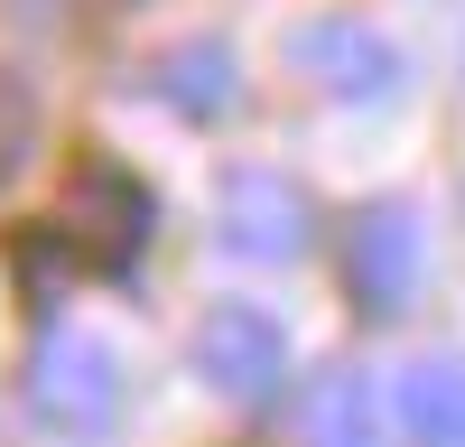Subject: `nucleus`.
<instances>
[{
	"label": "nucleus",
	"mask_w": 465,
	"mask_h": 447,
	"mask_svg": "<svg viewBox=\"0 0 465 447\" xmlns=\"http://www.w3.org/2000/svg\"><path fill=\"white\" fill-rule=\"evenodd\" d=\"M28 410H37V429L94 447V438L122 429L131 372H122L112 345H94V335H37V345H28Z\"/></svg>",
	"instance_id": "1"
},
{
	"label": "nucleus",
	"mask_w": 465,
	"mask_h": 447,
	"mask_svg": "<svg viewBox=\"0 0 465 447\" xmlns=\"http://www.w3.org/2000/svg\"><path fill=\"white\" fill-rule=\"evenodd\" d=\"M335 271H344V298H354L372 326L410 317L419 271H429V233H419V205H401V196L354 205V214H344V243H335Z\"/></svg>",
	"instance_id": "2"
},
{
	"label": "nucleus",
	"mask_w": 465,
	"mask_h": 447,
	"mask_svg": "<svg viewBox=\"0 0 465 447\" xmlns=\"http://www.w3.org/2000/svg\"><path fill=\"white\" fill-rule=\"evenodd\" d=\"M289 65H298V84H307V94L354 103V112H381V103L410 84L401 47H391V37H381L372 19H354V10L298 19V28H289Z\"/></svg>",
	"instance_id": "3"
},
{
	"label": "nucleus",
	"mask_w": 465,
	"mask_h": 447,
	"mask_svg": "<svg viewBox=\"0 0 465 447\" xmlns=\"http://www.w3.org/2000/svg\"><path fill=\"white\" fill-rule=\"evenodd\" d=\"M214 233L232 261H307V243H317V205H307V186L289 168H223L214 177Z\"/></svg>",
	"instance_id": "4"
},
{
	"label": "nucleus",
	"mask_w": 465,
	"mask_h": 447,
	"mask_svg": "<svg viewBox=\"0 0 465 447\" xmlns=\"http://www.w3.org/2000/svg\"><path fill=\"white\" fill-rule=\"evenodd\" d=\"M196 382L205 392H223L232 410H252V401H270L289 382V326L261 308V298H223V308H205V326H196Z\"/></svg>",
	"instance_id": "5"
},
{
	"label": "nucleus",
	"mask_w": 465,
	"mask_h": 447,
	"mask_svg": "<svg viewBox=\"0 0 465 447\" xmlns=\"http://www.w3.org/2000/svg\"><path fill=\"white\" fill-rule=\"evenodd\" d=\"M149 224H159V205H149V186L122 168V159H84L65 177V214L56 233L84 252V261H131L149 243Z\"/></svg>",
	"instance_id": "6"
},
{
	"label": "nucleus",
	"mask_w": 465,
	"mask_h": 447,
	"mask_svg": "<svg viewBox=\"0 0 465 447\" xmlns=\"http://www.w3.org/2000/svg\"><path fill=\"white\" fill-rule=\"evenodd\" d=\"M140 84H149V103H159V112H177V122L205 131V122H223V112L242 103V56H232L214 28H196V37H168V47L149 56Z\"/></svg>",
	"instance_id": "7"
},
{
	"label": "nucleus",
	"mask_w": 465,
	"mask_h": 447,
	"mask_svg": "<svg viewBox=\"0 0 465 447\" xmlns=\"http://www.w3.org/2000/svg\"><path fill=\"white\" fill-rule=\"evenodd\" d=\"M391 420L419 447H465V354H419L391 382Z\"/></svg>",
	"instance_id": "8"
},
{
	"label": "nucleus",
	"mask_w": 465,
	"mask_h": 447,
	"mask_svg": "<svg viewBox=\"0 0 465 447\" xmlns=\"http://www.w3.org/2000/svg\"><path fill=\"white\" fill-rule=\"evenodd\" d=\"M307 447H381V420H372V382L354 363H335L317 401H307Z\"/></svg>",
	"instance_id": "9"
},
{
	"label": "nucleus",
	"mask_w": 465,
	"mask_h": 447,
	"mask_svg": "<svg viewBox=\"0 0 465 447\" xmlns=\"http://www.w3.org/2000/svg\"><path fill=\"white\" fill-rule=\"evenodd\" d=\"M37 131H47V103L19 65H0V186H19L28 159H37Z\"/></svg>",
	"instance_id": "10"
},
{
	"label": "nucleus",
	"mask_w": 465,
	"mask_h": 447,
	"mask_svg": "<svg viewBox=\"0 0 465 447\" xmlns=\"http://www.w3.org/2000/svg\"><path fill=\"white\" fill-rule=\"evenodd\" d=\"M74 261H84V252H74L56 224H47V233H19V298H28V308H56V289H65Z\"/></svg>",
	"instance_id": "11"
},
{
	"label": "nucleus",
	"mask_w": 465,
	"mask_h": 447,
	"mask_svg": "<svg viewBox=\"0 0 465 447\" xmlns=\"http://www.w3.org/2000/svg\"><path fill=\"white\" fill-rule=\"evenodd\" d=\"M10 10H19V19L37 28V19H65V0H10Z\"/></svg>",
	"instance_id": "12"
}]
</instances>
